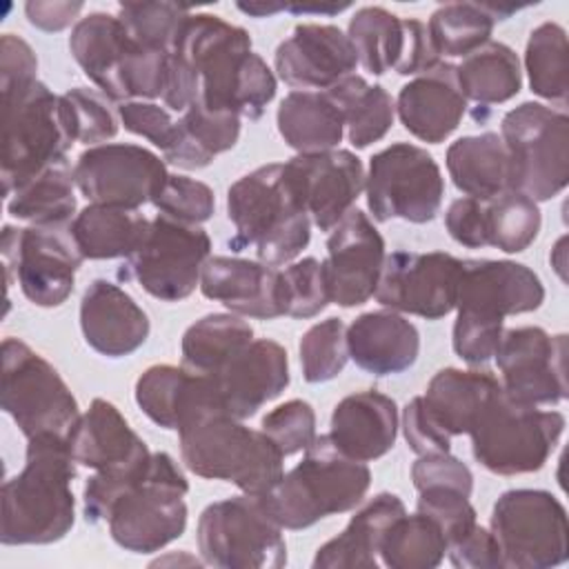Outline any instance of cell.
Listing matches in <instances>:
<instances>
[{
    "label": "cell",
    "instance_id": "6da1fadb",
    "mask_svg": "<svg viewBox=\"0 0 569 569\" xmlns=\"http://www.w3.org/2000/svg\"><path fill=\"white\" fill-rule=\"evenodd\" d=\"M171 53L198 78V102L258 120L276 96V76L251 51L247 29L213 13H189Z\"/></svg>",
    "mask_w": 569,
    "mask_h": 569
},
{
    "label": "cell",
    "instance_id": "7a4b0ae2",
    "mask_svg": "<svg viewBox=\"0 0 569 569\" xmlns=\"http://www.w3.org/2000/svg\"><path fill=\"white\" fill-rule=\"evenodd\" d=\"M76 460L67 436L27 438L24 467L2 485V545H51L62 540L76 520L71 482Z\"/></svg>",
    "mask_w": 569,
    "mask_h": 569
},
{
    "label": "cell",
    "instance_id": "3957f363",
    "mask_svg": "<svg viewBox=\"0 0 569 569\" xmlns=\"http://www.w3.org/2000/svg\"><path fill=\"white\" fill-rule=\"evenodd\" d=\"M227 218L236 231L229 247H253L269 267L296 260L311 240V218L287 162H269L238 178L227 191Z\"/></svg>",
    "mask_w": 569,
    "mask_h": 569
},
{
    "label": "cell",
    "instance_id": "277c9868",
    "mask_svg": "<svg viewBox=\"0 0 569 569\" xmlns=\"http://www.w3.org/2000/svg\"><path fill=\"white\" fill-rule=\"evenodd\" d=\"M371 485L367 462L342 453L329 433L316 436L302 460L262 493V505L282 529H307L318 520L356 509Z\"/></svg>",
    "mask_w": 569,
    "mask_h": 569
},
{
    "label": "cell",
    "instance_id": "5b68a950",
    "mask_svg": "<svg viewBox=\"0 0 569 569\" xmlns=\"http://www.w3.org/2000/svg\"><path fill=\"white\" fill-rule=\"evenodd\" d=\"M184 467L207 480H224L262 496L284 473V456L262 431L229 413H213L178 431Z\"/></svg>",
    "mask_w": 569,
    "mask_h": 569
},
{
    "label": "cell",
    "instance_id": "8992f818",
    "mask_svg": "<svg viewBox=\"0 0 569 569\" xmlns=\"http://www.w3.org/2000/svg\"><path fill=\"white\" fill-rule=\"evenodd\" d=\"M2 91V196L29 182L47 167L67 160L73 144L60 96L44 82L4 87Z\"/></svg>",
    "mask_w": 569,
    "mask_h": 569
},
{
    "label": "cell",
    "instance_id": "52a82bcc",
    "mask_svg": "<svg viewBox=\"0 0 569 569\" xmlns=\"http://www.w3.org/2000/svg\"><path fill=\"white\" fill-rule=\"evenodd\" d=\"M189 482L167 451L151 453L142 478L131 482L109 507L107 525L116 545L131 553H153L187 529L184 496Z\"/></svg>",
    "mask_w": 569,
    "mask_h": 569
},
{
    "label": "cell",
    "instance_id": "ba28073f",
    "mask_svg": "<svg viewBox=\"0 0 569 569\" xmlns=\"http://www.w3.org/2000/svg\"><path fill=\"white\" fill-rule=\"evenodd\" d=\"M565 431V416L505 396L500 389L473 422L471 453L498 476L533 473L545 467Z\"/></svg>",
    "mask_w": 569,
    "mask_h": 569
},
{
    "label": "cell",
    "instance_id": "9c48e42d",
    "mask_svg": "<svg viewBox=\"0 0 569 569\" xmlns=\"http://www.w3.org/2000/svg\"><path fill=\"white\" fill-rule=\"evenodd\" d=\"M500 138L509 158V189L536 202L558 196L569 180V118L542 102L507 111Z\"/></svg>",
    "mask_w": 569,
    "mask_h": 569
},
{
    "label": "cell",
    "instance_id": "30bf717a",
    "mask_svg": "<svg viewBox=\"0 0 569 569\" xmlns=\"http://www.w3.org/2000/svg\"><path fill=\"white\" fill-rule=\"evenodd\" d=\"M204 565L220 569H280L287 565L282 527L260 496L242 493L204 507L196 529Z\"/></svg>",
    "mask_w": 569,
    "mask_h": 569
},
{
    "label": "cell",
    "instance_id": "8fae6325",
    "mask_svg": "<svg viewBox=\"0 0 569 569\" xmlns=\"http://www.w3.org/2000/svg\"><path fill=\"white\" fill-rule=\"evenodd\" d=\"M0 402L24 438L67 436L80 418L78 400L56 367L18 338L2 340Z\"/></svg>",
    "mask_w": 569,
    "mask_h": 569
},
{
    "label": "cell",
    "instance_id": "7c38bea8",
    "mask_svg": "<svg viewBox=\"0 0 569 569\" xmlns=\"http://www.w3.org/2000/svg\"><path fill=\"white\" fill-rule=\"evenodd\" d=\"M489 529L505 569H549L569 556L565 505L547 489H509L493 502Z\"/></svg>",
    "mask_w": 569,
    "mask_h": 569
},
{
    "label": "cell",
    "instance_id": "4fadbf2b",
    "mask_svg": "<svg viewBox=\"0 0 569 569\" xmlns=\"http://www.w3.org/2000/svg\"><path fill=\"white\" fill-rule=\"evenodd\" d=\"M211 258V238L200 224L158 213L144 242L124 258L118 276L138 282L149 296L178 302L200 287V273Z\"/></svg>",
    "mask_w": 569,
    "mask_h": 569
},
{
    "label": "cell",
    "instance_id": "5bb4252c",
    "mask_svg": "<svg viewBox=\"0 0 569 569\" xmlns=\"http://www.w3.org/2000/svg\"><path fill=\"white\" fill-rule=\"evenodd\" d=\"M365 191L373 220L400 218L425 224L440 211L445 178L427 149L411 142H393L369 158Z\"/></svg>",
    "mask_w": 569,
    "mask_h": 569
},
{
    "label": "cell",
    "instance_id": "9a60e30c",
    "mask_svg": "<svg viewBox=\"0 0 569 569\" xmlns=\"http://www.w3.org/2000/svg\"><path fill=\"white\" fill-rule=\"evenodd\" d=\"M71 224H31L2 229V262L7 282L16 278L20 291L36 307H60L73 291L82 264Z\"/></svg>",
    "mask_w": 569,
    "mask_h": 569
},
{
    "label": "cell",
    "instance_id": "2e32d148",
    "mask_svg": "<svg viewBox=\"0 0 569 569\" xmlns=\"http://www.w3.org/2000/svg\"><path fill=\"white\" fill-rule=\"evenodd\" d=\"M73 178L89 202L138 209L153 202L169 171L160 156L140 144L104 142L78 156Z\"/></svg>",
    "mask_w": 569,
    "mask_h": 569
},
{
    "label": "cell",
    "instance_id": "e0dca14e",
    "mask_svg": "<svg viewBox=\"0 0 569 569\" xmlns=\"http://www.w3.org/2000/svg\"><path fill=\"white\" fill-rule=\"evenodd\" d=\"M505 396L522 405H558L567 398V336L525 325L505 329L493 353Z\"/></svg>",
    "mask_w": 569,
    "mask_h": 569
},
{
    "label": "cell",
    "instance_id": "ac0fdd59",
    "mask_svg": "<svg viewBox=\"0 0 569 569\" xmlns=\"http://www.w3.org/2000/svg\"><path fill=\"white\" fill-rule=\"evenodd\" d=\"M462 260L447 251H393L385 258L376 300L398 313L440 320L456 309Z\"/></svg>",
    "mask_w": 569,
    "mask_h": 569
},
{
    "label": "cell",
    "instance_id": "d6986e66",
    "mask_svg": "<svg viewBox=\"0 0 569 569\" xmlns=\"http://www.w3.org/2000/svg\"><path fill=\"white\" fill-rule=\"evenodd\" d=\"M385 238L360 209H349L329 231L325 273L331 302L351 309L373 298L385 264Z\"/></svg>",
    "mask_w": 569,
    "mask_h": 569
},
{
    "label": "cell",
    "instance_id": "ffe728a7",
    "mask_svg": "<svg viewBox=\"0 0 569 569\" xmlns=\"http://www.w3.org/2000/svg\"><path fill=\"white\" fill-rule=\"evenodd\" d=\"M545 300L542 280L513 260H462L456 309L460 316L505 322L507 316L536 311Z\"/></svg>",
    "mask_w": 569,
    "mask_h": 569
},
{
    "label": "cell",
    "instance_id": "44dd1931",
    "mask_svg": "<svg viewBox=\"0 0 569 569\" xmlns=\"http://www.w3.org/2000/svg\"><path fill=\"white\" fill-rule=\"evenodd\" d=\"M136 402L158 427L182 431L198 420L227 413L213 376L176 365H151L136 380Z\"/></svg>",
    "mask_w": 569,
    "mask_h": 569
},
{
    "label": "cell",
    "instance_id": "7402d4cb",
    "mask_svg": "<svg viewBox=\"0 0 569 569\" xmlns=\"http://www.w3.org/2000/svg\"><path fill=\"white\" fill-rule=\"evenodd\" d=\"M273 64L296 91H325L356 71L358 56L340 27L302 22L278 44Z\"/></svg>",
    "mask_w": 569,
    "mask_h": 569
},
{
    "label": "cell",
    "instance_id": "603a6c76",
    "mask_svg": "<svg viewBox=\"0 0 569 569\" xmlns=\"http://www.w3.org/2000/svg\"><path fill=\"white\" fill-rule=\"evenodd\" d=\"M287 167L311 222L320 231H331L365 189L362 160L349 149L298 153L287 160Z\"/></svg>",
    "mask_w": 569,
    "mask_h": 569
},
{
    "label": "cell",
    "instance_id": "cb8c5ba5",
    "mask_svg": "<svg viewBox=\"0 0 569 569\" xmlns=\"http://www.w3.org/2000/svg\"><path fill=\"white\" fill-rule=\"evenodd\" d=\"M200 291L238 316L258 320L287 316L282 273L260 260L211 256L200 273Z\"/></svg>",
    "mask_w": 569,
    "mask_h": 569
},
{
    "label": "cell",
    "instance_id": "d4e9b609",
    "mask_svg": "<svg viewBox=\"0 0 569 569\" xmlns=\"http://www.w3.org/2000/svg\"><path fill=\"white\" fill-rule=\"evenodd\" d=\"M229 416L247 420L289 385L287 349L269 338H253L218 373H213Z\"/></svg>",
    "mask_w": 569,
    "mask_h": 569
},
{
    "label": "cell",
    "instance_id": "484cf974",
    "mask_svg": "<svg viewBox=\"0 0 569 569\" xmlns=\"http://www.w3.org/2000/svg\"><path fill=\"white\" fill-rule=\"evenodd\" d=\"M80 329L87 345L100 356L124 358L147 342L151 322L122 287L98 278L82 293Z\"/></svg>",
    "mask_w": 569,
    "mask_h": 569
},
{
    "label": "cell",
    "instance_id": "4316f807",
    "mask_svg": "<svg viewBox=\"0 0 569 569\" xmlns=\"http://www.w3.org/2000/svg\"><path fill=\"white\" fill-rule=\"evenodd\" d=\"M465 111L467 98L460 91L456 67L449 62L402 84L396 100V113L405 129L429 144L445 142L458 129Z\"/></svg>",
    "mask_w": 569,
    "mask_h": 569
},
{
    "label": "cell",
    "instance_id": "83f0119b",
    "mask_svg": "<svg viewBox=\"0 0 569 569\" xmlns=\"http://www.w3.org/2000/svg\"><path fill=\"white\" fill-rule=\"evenodd\" d=\"M349 358L371 376H396L411 369L420 353L413 322L393 309L360 313L347 327Z\"/></svg>",
    "mask_w": 569,
    "mask_h": 569
},
{
    "label": "cell",
    "instance_id": "f1b7e54d",
    "mask_svg": "<svg viewBox=\"0 0 569 569\" xmlns=\"http://www.w3.org/2000/svg\"><path fill=\"white\" fill-rule=\"evenodd\" d=\"M396 436L398 407L376 389L349 393L333 407L329 438L349 458L378 460L393 449Z\"/></svg>",
    "mask_w": 569,
    "mask_h": 569
},
{
    "label": "cell",
    "instance_id": "f546056e",
    "mask_svg": "<svg viewBox=\"0 0 569 569\" xmlns=\"http://www.w3.org/2000/svg\"><path fill=\"white\" fill-rule=\"evenodd\" d=\"M71 456L93 471L122 467L149 456L147 442L129 427L118 407L104 398H93L67 433Z\"/></svg>",
    "mask_w": 569,
    "mask_h": 569
},
{
    "label": "cell",
    "instance_id": "4dcf8cb0",
    "mask_svg": "<svg viewBox=\"0 0 569 569\" xmlns=\"http://www.w3.org/2000/svg\"><path fill=\"white\" fill-rule=\"evenodd\" d=\"M405 511V502L396 493H376L351 516L342 533L316 551L311 565L316 569H378L380 540L387 527Z\"/></svg>",
    "mask_w": 569,
    "mask_h": 569
},
{
    "label": "cell",
    "instance_id": "1f68e13d",
    "mask_svg": "<svg viewBox=\"0 0 569 569\" xmlns=\"http://www.w3.org/2000/svg\"><path fill=\"white\" fill-rule=\"evenodd\" d=\"M500 389V380L487 369L445 367L433 373L422 400L436 425L453 438L471 431L480 411Z\"/></svg>",
    "mask_w": 569,
    "mask_h": 569
},
{
    "label": "cell",
    "instance_id": "d6a6232c",
    "mask_svg": "<svg viewBox=\"0 0 569 569\" xmlns=\"http://www.w3.org/2000/svg\"><path fill=\"white\" fill-rule=\"evenodd\" d=\"M133 40L118 16L93 11L80 18L69 36V51L84 76L109 100H118V78Z\"/></svg>",
    "mask_w": 569,
    "mask_h": 569
},
{
    "label": "cell",
    "instance_id": "836d02e7",
    "mask_svg": "<svg viewBox=\"0 0 569 569\" xmlns=\"http://www.w3.org/2000/svg\"><path fill=\"white\" fill-rule=\"evenodd\" d=\"M282 140L298 153L336 149L345 136V118L329 91H289L276 113Z\"/></svg>",
    "mask_w": 569,
    "mask_h": 569
},
{
    "label": "cell",
    "instance_id": "e575fe53",
    "mask_svg": "<svg viewBox=\"0 0 569 569\" xmlns=\"http://www.w3.org/2000/svg\"><path fill=\"white\" fill-rule=\"evenodd\" d=\"M151 220L138 209L113 204H87L71 222L80 253L89 260L129 258L147 238Z\"/></svg>",
    "mask_w": 569,
    "mask_h": 569
},
{
    "label": "cell",
    "instance_id": "d590c367",
    "mask_svg": "<svg viewBox=\"0 0 569 569\" xmlns=\"http://www.w3.org/2000/svg\"><path fill=\"white\" fill-rule=\"evenodd\" d=\"M447 171L456 189L469 198L489 200L509 189V158L498 133L462 136L447 149Z\"/></svg>",
    "mask_w": 569,
    "mask_h": 569
},
{
    "label": "cell",
    "instance_id": "8d00e7d4",
    "mask_svg": "<svg viewBox=\"0 0 569 569\" xmlns=\"http://www.w3.org/2000/svg\"><path fill=\"white\" fill-rule=\"evenodd\" d=\"M240 138V116L231 111H213L193 100L178 120V136L164 160L180 169H202L218 153L236 147Z\"/></svg>",
    "mask_w": 569,
    "mask_h": 569
},
{
    "label": "cell",
    "instance_id": "74e56055",
    "mask_svg": "<svg viewBox=\"0 0 569 569\" xmlns=\"http://www.w3.org/2000/svg\"><path fill=\"white\" fill-rule=\"evenodd\" d=\"M460 91L467 100L478 104H500L520 93L522 71L516 51L489 40L473 53L465 56L456 67Z\"/></svg>",
    "mask_w": 569,
    "mask_h": 569
},
{
    "label": "cell",
    "instance_id": "f35d334b",
    "mask_svg": "<svg viewBox=\"0 0 569 569\" xmlns=\"http://www.w3.org/2000/svg\"><path fill=\"white\" fill-rule=\"evenodd\" d=\"M338 102L347 138L356 149H365L387 136L393 124L396 104L380 84H369L362 76L351 73L325 89Z\"/></svg>",
    "mask_w": 569,
    "mask_h": 569
},
{
    "label": "cell",
    "instance_id": "ab89813d",
    "mask_svg": "<svg viewBox=\"0 0 569 569\" xmlns=\"http://www.w3.org/2000/svg\"><path fill=\"white\" fill-rule=\"evenodd\" d=\"M251 340L253 329L247 320L233 313H207L182 336V367L213 376Z\"/></svg>",
    "mask_w": 569,
    "mask_h": 569
},
{
    "label": "cell",
    "instance_id": "60d3db41",
    "mask_svg": "<svg viewBox=\"0 0 569 569\" xmlns=\"http://www.w3.org/2000/svg\"><path fill=\"white\" fill-rule=\"evenodd\" d=\"M513 7H493L478 2H449L438 7L429 22V36L438 53L465 58L489 42L496 20H505Z\"/></svg>",
    "mask_w": 569,
    "mask_h": 569
},
{
    "label": "cell",
    "instance_id": "b9f144b4",
    "mask_svg": "<svg viewBox=\"0 0 569 569\" xmlns=\"http://www.w3.org/2000/svg\"><path fill=\"white\" fill-rule=\"evenodd\" d=\"M76 178L67 160L56 162L7 198V211L31 224H67L76 213Z\"/></svg>",
    "mask_w": 569,
    "mask_h": 569
},
{
    "label": "cell",
    "instance_id": "7bdbcfd3",
    "mask_svg": "<svg viewBox=\"0 0 569 569\" xmlns=\"http://www.w3.org/2000/svg\"><path fill=\"white\" fill-rule=\"evenodd\" d=\"M447 538L436 520L416 511L398 516L385 531L378 549L382 567L433 569L445 560Z\"/></svg>",
    "mask_w": 569,
    "mask_h": 569
},
{
    "label": "cell",
    "instance_id": "ee69618b",
    "mask_svg": "<svg viewBox=\"0 0 569 569\" xmlns=\"http://www.w3.org/2000/svg\"><path fill=\"white\" fill-rule=\"evenodd\" d=\"M482 220L487 247H496L505 253L525 251L542 227L538 202L516 189L482 200Z\"/></svg>",
    "mask_w": 569,
    "mask_h": 569
},
{
    "label": "cell",
    "instance_id": "f6af8a7d",
    "mask_svg": "<svg viewBox=\"0 0 569 569\" xmlns=\"http://www.w3.org/2000/svg\"><path fill=\"white\" fill-rule=\"evenodd\" d=\"M347 36L356 49L358 62L371 76H382L396 67L402 49V20L385 7H360Z\"/></svg>",
    "mask_w": 569,
    "mask_h": 569
},
{
    "label": "cell",
    "instance_id": "bcb514c9",
    "mask_svg": "<svg viewBox=\"0 0 569 569\" xmlns=\"http://www.w3.org/2000/svg\"><path fill=\"white\" fill-rule=\"evenodd\" d=\"M525 69L536 96L560 104L567 102V33L558 22H542L529 33Z\"/></svg>",
    "mask_w": 569,
    "mask_h": 569
},
{
    "label": "cell",
    "instance_id": "7dc6e473",
    "mask_svg": "<svg viewBox=\"0 0 569 569\" xmlns=\"http://www.w3.org/2000/svg\"><path fill=\"white\" fill-rule=\"evenodd\" d=\"M302 378L311 385L338 378L349 360L347 325L340 318H327L311 325L298 345Z\"/></svg>",
    "mask_w": 569,
    "mask_h": 569
},
{
    "label": "cell",
    "instance_id": "c3c4849f",
    "mask_svg": "<svg viewBox=\"0 0 569 569\" xmlns=\"http://www.w3.org/2000/svg\"><path fill=\"white\" fill-rule=\"evenodd\" d=\"M64 122L73 142L104 144L118 133V109L111 107L109 98L89 87H73L60 96Z\"/></svg>",
    "mask_w": 569,
    "mask_h": 569
},
{
    "label": "cell",
    "instance_id": "681fc988",
    "mask_svg": "<svg viewBox=\"0 0 569 569\" xmlns=\"http://www.w3.org/2000/svg\"><path fill=\"white\" fill-rule=\"evenodd\" d=\"M189 13V7L176 2H124L118 7V18L129 36L138 44L162 53H171Z\"/></svg>",
    "mask_w": 569,
    "mask_h": 569
},
{
    "label": "cell",
    "instance_id": "f907efd6",
    "mask_svg": "<svg viewBox=\"0 0 569 569\" xmlns=\"http://www.w3.org/2000/svg\"><path fill=\"white\" fill-rule=\"evenodd\" d=\"M280 273H282V287H284L287 316L307 320L318 316L331 302L322 260L309 256L291 262Z\"/></svg>",
    "mask_w": 569,
    "mask_h": 569
},
{
    "label": "cell",
    "instance_id": "816d5d0a",
    "mask_svg": "<svg viewBox=\"0 0 569 569\" xmlns=\"http://www.w3.org/2000/svg\"><path fill=\"white\" fill-rule=\"evenodd\" d=\"M416 511L438 522V527L447 538V545L456 542L478 525L476 520L478 513L469 502V496L453 487L433 485V487L420 489Z\"/></svg>",
    "mask_w": 569,
    "mask_h": 569
},
{
    "label": "cell",
    "instance_id": "f5cc1de1",
    "mask_svg": "<svg viewBox=\"0 0 569 569\" xmlns=\"http://www.w3.org/2000/svg\"><path fill=\"white\" fill-rule=\"evenodd\" d=\"M260 429L276 442V447L287 458L298 451H305L313 442L316 411L307 400L293 398L271 409L262 418Z\"/></svg>",
    "mask_w": 569,
    "mask_h": 569
},
{
    "label": "cell",
    "instance_id": "db71d44e",
    "mask_svg": "<svg viewBox=\"0 0 569 569\" xmlns=\"http://www.w3.org/2000/svg\"><path fill=\"white\" fill-rule=\"evenodd\" d=\"M151 204L164 216H171L182 222L200 224L213 216L216 196H213V189L200 180L169 173L164 187L160 189V193L153 198Z\"/></svg>",
    "mask_w": 569,
    "mask_h": 569
},
{
    "label": "cell",
    "instance_id": "11a10c76",
    "mask_svg": "<svg viewBox=\"0 0 569 569\" xmlns=\"http://www.w3.org/2000/svg\"><path fill=\"white\" fill-rule=\"evenodd\" d=\"M120 124L136 133L147 138L153 147L162 151V156L173 147L178 136V120L171 118L167 107H160L151 100H127L118 107Z\"/></svg>",
    "mask_w": 569,
    "mask_h": 569
},
{
    "label": "cell",
    "instance_id": "9f6ffc18",
    "mask_svg": "<svg viewBox=\"0 0 569 569\" xmlns=\"http://www.w3.org/2000/svg\"><path fill=\"white\" fill-rule=\"evenodd\" d=\"M502 322H487L469 316H456L451 345L453 351L469 365H482L493 358L500 336H502Z\"/></svg>",
    "mask_w": 569,
    "mask_h": 569
},
{
    "label": "cell",
    "instance_id": "6f0895ef",
    "mask_svg": "<svg viewBox=\"0 0 569 569\" xmlns=\"http://www.w3.org/2000/svg\"><path fill=\"white\" fill-rule=\"evenodd\" d=\"M411 480L418 491L425 487H433V485L453 487L467 496H471V491H473L471 469L462 460L451 456L449 451L418 456V460L411 465Z\"/></svg>",
    "mask_w": 569,
    "mask_h": 569
},
{
    "label": "cell",
    "instance_id": "680465c9",
    "mask_svg": "<svg viewBox=\"0 0 569 569\" xmlns=\"http://www.w3.org/2000/svg\"><path fill=\"white\" fill-rule=\"evenodd\" d=\"M402 433H405L409 449L418 456L447 453L451 449V438L429 416L422 396H416L405 405Z\"/></svg>",
    "mask_w": 569,
    "mask_h": 569
},
{
    "label": "cell",
    "instance_id": "91938a15",
    "mask_svg": "<svg viewBox=\"0 0 569 569\" xmlns=\"http://www.w3.org/2000/svg\"><path fill=\"white\" fill-rule=\"evenodd\" d=\"M449 562L458 569H505L502 551L491 529L476 525L469 533L447 545Z\"/></svg>",
    "mask_w": 569,
    "mask_h": 569
},
{
    "label": "cell",
    "instance_id": "94428289",
    "mask_svg": "<svg viewBox=\"0 0 569 569\" xmlns=\"http://www.w3.org/2000/svg\"><path fill=\"white\" fill-rule=\"evenodd\" d=\"M440 64V53L433 47L429 29L416 18L402 20V49L396 62V73L400 76H420Z\"/></svg>",
    "mask_w": 569,
    "mask_h": 569
},
{
    "label": "cell",
    "instance_id": "6125c7cd",
    "mask_svg": "<svg viewBox=\"0 0 569 569\" xmlns=\"http://www.w3.org/2000/svg\"><path fill=\"white\" fill-rule=\"evenodd\" d=\"M445 227L449 236L469 249L487 247L485 242V220H482V200L478 198H456L447 213H445Z\"/></svg>",
    "mask_w": 569,
    "mask_h": 569
},
{
    "label": "cell",
    "instance_id": "be15d7a7",
    "mask_svg": "<svg viewBox=\"0 0 569 569\" xmlns=\"http://www.w3.org/2000/svg\"><path fill=\"white\" fill-rule=\"evenodd\" d=\"M38 58L27 40L16 33L0 38V89L38 80Z\"/></svg>",
    "mask_w": 569,
    "mask_h": 569
},
{
    "label": "cell",
    "instance_id": "e7e4bbea",
    "mask_svg": "<svg viewBox=\"0 0 569 569\" xmlns=\"http://www.w3.org/2000/svg\"><path fill=\"white\" fill-rule=\"evenodd\" d=\"M82 2H40L31 0L24 4L27 20L42 31H62L67 29L78 13L82 11Z\"/></svg>",
    "mask_w": 569,
    "mask_h": 569
}]
</instances>
